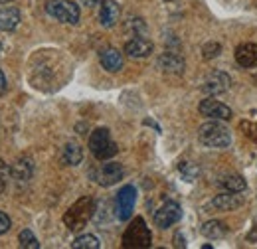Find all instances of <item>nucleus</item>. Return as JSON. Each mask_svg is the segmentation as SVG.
I'll return each mask as SVG.
<instances>
[{
  "label": "nucleus",
  "mask_w": 257,
  "mask_h": 249,
  "mask_svg": "<svg viewBox=\"0 0 257 249\" xmlns=\"http://www.w3.org/2000/svg\"><path fill=\"white\" fill-rule=\"evenodd\" d=\"M95 212V202L91 196H81L79 200H75L67 212L64 214V223L69 231H79L87 225V221L93 218Z\"/></svg>",
  "instance_id": "1"
},
{
  "label": "nucleus",
  "mask_w": 257,
  "mask_h": 249,
  "mask_svg": "<svg viewBox=\"0 0 257 249\" xmlns=\"http://www.w3.org/2000/svg\"><path fill=\"white\" fill-rule=\"evenodd\" d=\"M198 141L208 149H227L231 145V133L225 125L212 119L198 129Z\"/></svg>",
  "instance_id": "2"
},
{
  "label": "nucleus",
  "mask_w": 257,
  "mask_h": 249,
  "mask_svg": "<svg viewBox=\"0 0 257 249\" xmlns=\"http://www.w3.org/2000/svg\"><path fill=\"white\" fill-rule=\"evenodd\" d=\"M153 245V233L147 225V221L141 218H135L123 233V247L125 249H145Z\"/></svg>",
  "instance_id": "3"
},
{
  "label": "nucleus",
  "mask_w": 257,
  "mask_h": 249,
  "mask_svg": "<svg viewBox=\"0 0 257 249\" xmlns=\"http://www.w3.org/2000/svg\"><path fill=\"white\" fill-rule=\"evenodd\" d=\"M89 151H91V155L95 156L97 160H103V162L113 158L119 153L117 143L111 137V131L105 129V127H99L89 135Z\"/></svg>",
  "instance_id": "4"
},
{
  "label": "nucleus",
  "mask_w": 257,
  "mask_h": 249,
  "mask_svg": "<svg viewBox=\"0 0 257 249\" xmlns=\"http://www.w3.org/2000/svg\"><path fill=\"white\" fill-rule=\"evenodd\" d=\"M46 12L54 20H58L62 24H71V26H75L79 22V16H81L79 6L71 0H50L46 4Z\"/></svg>",
  "instance_id": "5"
},
{
  "label": "nucleus",
  "mask_w": 257,
  "mask_h": 249,
  "mask_svg": "<svg viewBox=\"0 0 257 249\" xmlns=\"http://www.w3.org/2000/svg\"><path fill=\"white\" fill-rule=\"evenodd\" d=\"M137 204V188L127 184L117 192L115 198V216L119 221H128L133 218V210Z\"/></svg>",
  "instance_id": "6"
},
{
  "label": "nucleus",
  "mask_w": 257,
  "mask_h": 249,
  "mask_svg": "<svg viewBox=\"0 0 257 249\" xmlns=\"http://www.w3.org/2000/svg\"><path fill=\"white\" fill-rule=\"evenodd\" d=\"M123 176H125V170L119 162H105L93 172V178L97 180V184L103 188L115 186L119 180H123Z\"/></svg>",
  "instance_id": "7"
},
{
  "label": "nucleus",
  "mask_w": 257,
  "mask_h": 249,
  "mask_svg": "<svg viewBox=\"0 0 257 249\" xmlns=\"http://www.w3.org/2000/svg\"><path fill=\"white\" fill-rule=\"evenodd\" d=\"M198 111H200V115H204V117H208V119H216V121H227V119L233 117L231 109H229L227 105H224L222 101H218L214 95L206 97V99L200 103Z\"/></svg>",
  "instance_id": "8"
},
{
  "label": "nucleus",
  "mask_w": 257,
  "mask_h": 249,
  "mask_svg": "<svg viewBox=\"0 0 257 249\" xmlns=\"http://www.w3.org/2000/svg\"><path fill=\"white\" fill-rule=\"evenodd\" d=\"M182 218V208L176 202H166L155 212V225L161 229H168Z\"/></svg>",
  "instance_id": "9"
},
{
  "label": "nucleus",
  "mask_w": 257,
  "mask_h": 249,
  "mask_svg": "<svg viewBox=\"0 0 257 249\" xmlns=\"http://www.w3.org/2000/svg\"><path fill=\"white\" fill-rule=\"evenodd\" d=\"M243 196H239V192H225V194H220L216 198H212L208 202V210H216V212H233L237 208L243 206Z\"/></svg>",
  "instance_id": "10"
},
{
  "label": "nucleus",
  "mask_w": 257,
  "mask_h": 249,
  "mask_svg": "<svg viewBox=\"0 0 257 249\" xmlns=\"http://www.w3.org/2000/svg\"><path fill=\"white\" fill-rule=\"evenodd\" d=\"M229 85H231V77H229L225 71L216 69V71H212V73L204 79L202 91L208 95H220V93H225V91L229 89Z\"/></svg>",
  "instance_id": "11"
},
{
  "label": "nucleus",
  "mask_w": 257,
  "mask_h": 249,
  "mask_svg": "<svg viewBox=\"0 0 257 249\" xmlns=\"http://www.w3.org/2000/svg\"><path fill=\"white\" fill-rule=\"evenodd\" d=\"M121 6L115 0H101L99 2V24L103 28H113L119 22Z\"/></svg>",
  "instance_id": "12"
},
{
  "label": "nucleus",
  "mask_w": 257,
  "mask_h": 249,
  "mask_svg": "<svg viewBox=\"0 0 257 249\" xmlns=\"http://www.w3.org/2000/svg\"><path fill=\"white\" fill-rule=\"evenodd\" d=\"M153 50H155L153 42L143 38V36H135V38H131L125 44V54H127L128 58H137V60L149 58L153 54Z\"/></svg>",
  "instance_id": "13"
},
{
  "label": "nucleus",
  "mask_w": 257,
  "mask_h": 249,
  "mask_svg": "<svg viewBox=\"0 0 257 249\" xmlns=\"http://www.w3.org/2000/svg\"><path fill=\"white\" fill-rule=\"evenodd\" d=\"M235 62L239 67H245V69H251L257 65V44L251 42H243L235 48Z\"/></svg>",
  "instance_id": "14"
},
{
  "label": "nucleus",
  "mask_w": 257,
  "mask_h": 249,
  "mask_svg": "<svg viewBox=\"0 0 257 249\" xmlns=\"http://www.w3.org/2000/svg\"><path fill=\"white\" fill-rule=\"evenodd\" d=\"M159 67H161L162 71H166V73L180 75L184 71L186 63H184V58L178 56L176 52H164V54H161V58H159Z\"/></svg>",
  "instance_id": "15"
},
{
  "label": "nucleus",
  "mask_w": 257,
  "mask_h": 249,
  "mask_svg": "<svg viewBox=\"0 0 257 249\" xmlns=\"http://www.w3.org/2000/svg\"><path fill=\"white\" fill-rule=\"evenodd\" d=\"M99 62L103 65V69H107L109 73H117L123 69V54L115 48H107L99 54Z\"/></svg>",
  "instance_id": "16"
},
{
  "label": "nucleus",
  "mask_w": 257,
  "mask_h": 249,
  "mask_svg": "<svg viewBox=\"0 0 257 249\" xmlns=\"http://www.w3.org/2000/svg\"><path fill=\"white\" fill-rule=\"evenodd\" d=\"M20 24V10L16 6H2L0 8V30L12 32Z\"/></svg>",
  "instance_id": "17"
},
{
  "label": "nucleus",
  "mask_w": 257,
  "mask_h": 249,
  "mask_svg": "<svg viewBox=\"0 0 257 249\" xmlns=\"http://www.w3.org/2000/svg\"><path fill=\"white\" fill-rule=\"evenodd\" d=\"M202 235L204 237H208V239H222L225 237L227 233H229V227L225 225L224 221H220V219H210V221H206L204 225H202Z\"/></svg>",
  "instance_id": "18"
},
{
  "label": "nucleus",
  "mask_w": 257,
  "mask_h": 249,
  "mask_svg": "<svg viewBox=\"0 0 257 249\" xmlns=\"http://www.w3.org/2000/svg\"><path fill=\"white\" fill-rule=\"evenodd\" d=\"M34 174V164L30 158H20L12 164V178L18 182H28Z\"/></svg>",
  "instance_id": "19"
},
{
  "label": "nucleus",
  "mask_w": 257,
  "mask_h": 249,
  "mask_svg": "<svg viewBox=\"0 0 257 249\" xmlns=\"http://www.w3.org/2000/svg\"><path fill=\"white\" fill-rule=\"evenodd\" d=\"M62 160H64V164H67V166L81 164V160H83V149L75 141L65 143L64 151H62Z\"/></svg>",
  "instance_id": "20"
},
{
  "label": "nucleus",
  "mask_w": 257,
  "mask_h": 249,
  "mask_svg": "<svg viewBox=\"0 0 257 249\" xmlns=\"http://www.w3.org/2000/svg\"><path fill=\"white\" fill-rule=\"evenodd\" d=\"M220 186L224 188L225 192H239L241 194L247 188V182L243 180L241 174H227L220 180Z\"/></svg>",
  "instance_id": "21"
},
{
  "label": "nucleus",
  "mask_w": 257,
  "mask_h": 249,
  "mask_svg": "<svg viewBox=\"0 0 257 249\" xmlns=\"http://www.w3.org/2000/svg\"><path fill=\"white\" fill-rule=\"evenodd\" d=\"M71 247L73 249H99L101 247V243H99V239H97L95 235H79V237H75L73 239V243H71Z\"/></svg>",
  "instance_id": "22"
},
{
  "label": "nucleus",
  "mask_w": 257,
  "mask_h": 249,
  "mask_svg": "<svg viewBox=\"0 0 257 249\" xmlns=\"http://www.w3.org/2000/svg\"><path fill=\"white\" fill-rule=\"evenodd\" d=\"M18 241H20V247H24V249H38L40 247L38 237L34 235L30 229H22V231H20V235H18Z\"/></svg>",
  "instance_id": "23"
},
{
  "label": "nucleus",
  "mask_w": 257,
  "mask_h": 249,
  "mask_svg": "<svg viewBox=\"0 0 257 249\" xmlns=\"http://www.w3.org/2000/svg\"><path fill=\"white\" fill-rule=\"evenodd\" d=\"M222 54V46L218 42H208L204 48H202V58L204 60H214Z\"/></svg>",
  "instance_id": "24"
},
{
  "label": "nucleus",
  "mask_w": 257,
  "mask_h": 249,
  "mask_svg": "<svg viewBox=\"0 0 257 249\" xmlns=\"http://www.w3.org/2000/svg\"><path fill=\"white\" fill-rule=\"evenodd\" d=\"M239 129H241V133H243L247 139L257 141V123H253V121H241V123H239Z\"/></svg>",
  "instance_id": "25"
},
{
  "label": "nucleus",
  "mask_w": 257,
  "mask_h": 249,
  "mask_svg": "<svg viewBox=\"0 0 257 249\" xmlns=\"http://www.w3.org/2000/svg\"><path fill=\"white\" fill-rule=\"evenodd\" d=\"M127 30H139L141 34H145V30H147V26H145V22L141 20V18H133V20H128L127 24Z\"/></svg>",
  "instance_id": "26"
},
{
  "label": "nucleus",
  "mask_w": 257,
  "mask_h": 249,
  "mask_svg": "<svg viewBox=\"0 0 257 249\" xmlns=\"http://www.w3.org/2000/svg\"><path fill=\"white\" fill-rule=\"evenodd\" d=\"M10 227H12V221H10V218H8L4 212H0V235H2V233H6Z\"/></svg>",
  "instance_id": "27"
},
{
  "label": "nucleus",
  "mask_w": 257,
  "mask_h": 249,
  "mask_svg": "<svg viewBox=\"0 0 257 249\" xmlns=\"http://www.w3.org/2000/svg\"><path fill=\"white\" fill-rule=\"evenodd\" d=\"M10 174H12V166H8V164L0 158V176L6 178V176H10Z\"/></svg>",
  "instance_id": "28"
},
{
  "label": "nucleus",
  "mask_w": 257,
  "mask_h": 249,
  "mask_svg": "<svg viewBox=\"0 0 257 249\" xmlns=\"http://www.w3.org/2000/svg\"><path fill=\"white\" fill-rule=\"evenodd\" d=\"M6 89H8V83H6V75H4V71L0 69V95L6 93Z\"/></svg>",
  "instance_id": "29"
},
{
  "label": "nucleus",
  "mask_w": 257,
  "mask_h": 249,
  "mask_svg": "<svg viewBox=\"0 0 257 249\" xmlns=\"http://www.w3.org/2000/svg\"><path fill=\"white\" fill-rule=\"evenodd\" d=\"M174 247H186V239H182V233H176V237H174Z\"/></svg>",
  "instance_id": "30"
},
{
  "label": "nucleus",
  "mask_w": 257,
  "mask_h": 249,
  "mask_svg": "<svg viewBox=\"0 0 257 249\" xmlns=\"http://www.w3.org/2000/svg\"><path fill=\"white\" fill-rule=\"evenodd\" d=\"M83 2H85L87 6H95L97 2H101V0H83Z\"/></svg>",
  "instance_id": "31"
},
{
  "label": "nucleus",
  "mask_w": 257,
  "mask_h": 249,
  "mask_svg": "<svg viewBox=\"0 0 257 249\" xmlns=\"http://www.w3.org/2000/svg\"><path fill=\"white\" fill-rule=\"evenodd\" d=\"M4 188H6V182H4V178H2V176H0V194H2V192H4Z\"/></svg>",
  "instance_id": "32"
},
{
  "label": "nucleus",
  "mask_w": 257,
  "mask_h": 249,
  "mask_svg": "<svg viewBox=\"0 0 257 249\" xmlns=\"http://www.w3.org/2000/svg\"><path fill=\"white\" fill-rule=\"evenodd\" d=\"M4 2H10V0H0V4H4Z\"/></svg>",
  "instance_id": "33"
},
{
  "label": "nucleus",
  "mask_w": 257,
  "mask_h": 249,
  "mask_svg": "<svg viewBox=\"0 0 257 249\" xmlns=\"http://www.w3.org/2000/svg\"><path fill=\"white\" fill-rule=\"evenodd\" d=\"M0 54H2V42H0Z\"/></svg>",
  "instance_id": "34"
}]
</instances>
